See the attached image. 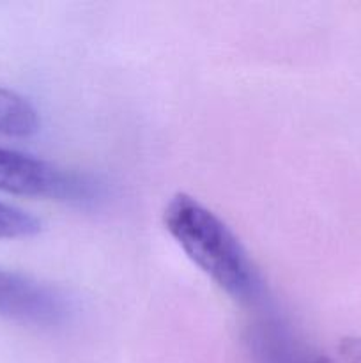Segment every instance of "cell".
Here are the masks:
<instances>
[{
	"label": "cell",
	"instance_id": "8992f818",
	"mask_svg": "<svg viewBox=\"0 0 361 363\" xmlns=\"http://www.w3.org/2000/svg\"><path fill=\"white\" fill-rule=\"evenodd\" d=\"M42 223L38 216L14 206L0 202V240H20L41 233Z\"/></svg>",
	"mask_w": 361,
	"mask_h": 363
},
{
	"label": "cell",
	"instance_id": "3957f363",
	"mask_svg": "<svg viewBox=\"0 0 361 363\" xmlns=\"http://www.w3.org/2000/svg\"><path fill=\"white\" fill-rule=\"evenodd\" d=\"M66 301L55 291L0 269V315L38 325H55L66 318Z\"/></svg>",
	"mask_w": 361,
	"mask_h": 363
},
{
	"label": "cell",
	"instance_id": "5b68a950",
	"mask_svg": "<svg viewBox=\"0 0 361 363\" xmlns=\"http://www.w3.org/2000/svg\"><path fill=\"white\" fill-rule=\"evenodd\" d=\"M41 128L35 106L18 92L0 87V135L14 138L34 137Z\"/></svg>",
	"mask_w": 361,
	"mask_h": 363
},
{
	"label": "cell",
	"instance_id": "6da1fadb",
	"mask_svg": "<svg viewBox=\"0 0 361 363\" xmlns=\"http://www.w3.org/2000/svg\"><path fill=\"white\" fill-rule=\"evenodd\" d=\"M163 223L180 250L219 289L241 303H257L264 286L248 252L219 216L188 194L165 206Z\"/></svg>",
	"mask_w": 361,
	"mask_h": 363
},
{
	"label": "cell",
	"instance_id": "7a4b0ae2",
	"mask_svg": "<svg viewBox=\"0 0 361 363\" xmlns=\"http://www.w3.org/2000/svg\"><path fill=\"white\" fill-rule=\"evenodd\" d=\"M91 184L45 160L0 147V191L4 194L87 201L92 194Z\"/></svg>",
	"mask_w": 361,
	"mask_h": 363
},
{
	"label": "cell",
	"instance_id": "277c9868",
	"mask_svg": "<svg viewBox=\"0 0 361 363\" xmlns=\"http://www.w3.org/2000/svg\"><path fill=\"white\" fill-rule=\"evenodd\" d=\"M253 344L260 363H326L276 326H260L255 332Z\"/></svg>",
	"mask_w": 361,
	"mask_h": 363
}]
</instances>
